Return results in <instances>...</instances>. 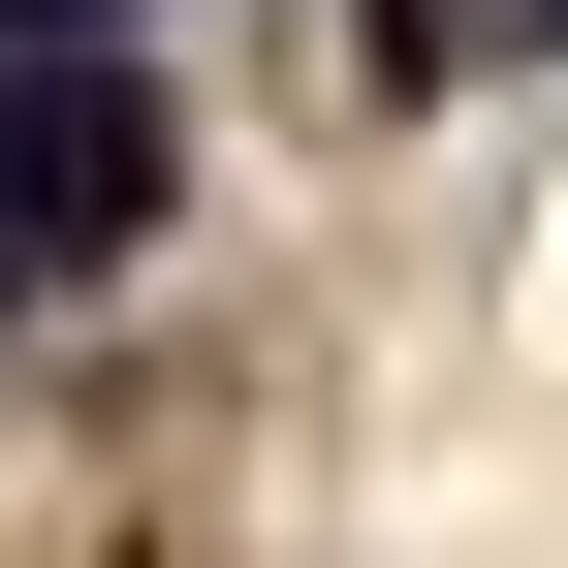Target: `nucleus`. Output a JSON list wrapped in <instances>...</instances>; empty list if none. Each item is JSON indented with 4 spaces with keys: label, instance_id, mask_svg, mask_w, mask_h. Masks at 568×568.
<instances>
[{
    "label": "nucleus",
    "instance_id": "obj_4",
    "mask_svg": "<svg viewBox=\"0 0 568 568\" xmlns=\"http://www.w3.org/2000/svg\"><path fill=\"white\" fill-rule=\"evenodd\" d=\"M506 32H568V0H506Z\"/></svg>",
    "mask_w": 568,
    "mask_h": 568
},
{
    "label": "nucleus",
    "instance_id": "obj_3",
    "mask_svg": "<svg viewBox=\"0 0 568 568\" xmlns=\"http://www.w3.org/2000/svg\"><path fill=\"white\" fill-rule=\"evenodd\" d=\"M32 32H126V0H0V63H32Z\"/></svg>",
    "mask_w": 568,
    "mask_h": 568
},
{
    "label": "nucleus",
    "instance_id": "obj_2",
    "mask_svg": "<svg viewBox=\"0 0 568 568\" xmlns=\"http://www.w3.org/2000/svg\"><path fill=\"white\" fill-rule=\"evenodd\" d=\"M474 32H506V0H379V63H410V95H443V63H474Z\"/></svg>",
    "mask_w": 568,
    "mask_h": 568
},
{
    "label": "nucleus",
    "instance_id": "obj_1",
    "mask_svg": "<svg viewBox=\"0 0 568 568\" xmlns=\"http://www.w3.org/2000/svg\"><path fill=\"white\" fill-rule=\"evenodd\" d=\"M95 253H159V63L126 32H32L0 63V316L95 284Z\"/></svg>",
    "mask_w": 568,
    "mask_h": 568
}]
</instances>
